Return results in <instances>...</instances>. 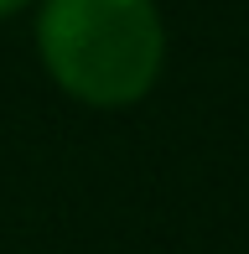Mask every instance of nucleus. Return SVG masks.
<instances>
[{"label":"nucleus","mask_w":249,"mask_h":254,"mask_svg":"<svg viewBox=\"0 0 249 254\" xmlns=\"http://www.w3.org/2000/svg\"><path fill=\"white\" fill-rule=\"evenodd\" d=\"M42 67L88 109H124L156 88L166 26L156 0H42Z\"/></svg>","instance_id":"nucleus-1"},{"label":"nucleus","mask_w":249,"mask_h":254,"mask_svg":"<svg viewBox=\"0 0 249 254\" xmlns=\"http://www.w3.org/2000/svg\"><path fill=\"white\" fill-rule=\"evenodd\" d=\"M21 5H31V0H0V16H10V10H21Z\"/></svg>","instance_id":"nucleus-2"}]
</instances>
